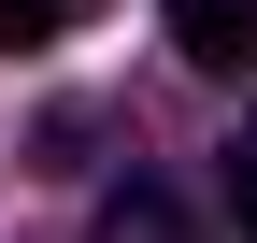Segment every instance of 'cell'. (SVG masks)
I'll list each match as a JSON object with an SVG mask.
<instances>
[{
  "label": "cell",
  "instance_id": "cell-4",
  "mask_svg": "<svg viewBox=\"0 0 257 243\" xmlns=\"http://www.w3.org/2000/svg\"><path fill=\"white\" fill-rule=\"evenodd\" d=\"M229 215H243V243H257V129L229 143Z\"/></svg>",
  "mask_w": 257,
  "mask_h": 243
},
{
  "label": "cell",
  "instance_id": "cell-1",
  "mask_svg": "<svg viewBox=\"0 0 257 243\" xmlns=\"http://www.w3.org/2000/svg\"><path fill=\"white\" fill-rule=\"evenodd\" d=\"M186 72H257V0H172Z\"/></svg>",
  "mask_w": 257,
  "mask_h": 243
},
{
  "label": "cell",
  "instance_id": "cell-3",
  "mask_svg": "<svg viewBox=\"0 0 257 243\" xmlns=\"http://www.w3.org/2000/svg\"><path fill=\"white\" fill-rule=\"evenodd\" d=\"M72 29V0H0V43H57Z\"/></svg>",
  "mask_w": 257,
  "mask_h": 243
},
{
  "label": "cell",
  "instance_id": "cell-2",
  "mask_svg": "<svg viewBox=\"0 0 257 243\" xmlns=\"http://www.w3.org/2000/svg\"><path fill=\"white\" fill-rule=\"evenodd\" d=\"M100 243H186L172 186H114V200H100Z\"/></svg>",
  "mask_w": 257,
  "mask_h": 243
}]
</instances>
